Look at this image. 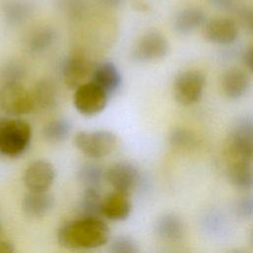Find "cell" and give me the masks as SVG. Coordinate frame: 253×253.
I'll return each instance as SVG.
<instances>
[{"label": "cell", "mask_w": 253, "mask_h": 253, "mask_svg": "<svg viewBox=\"0 0 253 253\" xmlns=\"http://www.w3.org/2000/svg\"><path fill=\"white\" fill-rule=\"evenodd\" d=\"M58 244L70 250L95 249L110 239V229L101 217L78 216L63 223L56 234Z\"/></svg>", "instance_id": "1"}, {"label": "cell", "mask_w": 253, "mask_h": 253, "mask_svg": "<svg viewBox=\"0 0 253 253\" xmlns=\"http://www.w3.org/2000/svg\"><path fill=\"white\" fill-rule=\"evenodd\" d=\"M32 128L21 119H7L0 122V154L7 157L21 156L29 147Z\"/></svg>", "instance_id": "2"}, {"label": "cell", "mask_w": 253, "mask_h": 253, "mask_svg": "<svg viewBox=\"0 0 253 253\" xmlns=\"http://www.w3.org/2000/svg\"><path fill=\"white\" fill-rule=\"evenodd\" d=\"M32 91L21 81H8L0 87V110L13 117L30 114L35 110Z\"/></svg>", "instance_id": "3"}, {"label": "cell", "mask_w": 253, "mask_h": 253, "mask_svg": "<svg viewBox=\"0 0 253 253\" xmlns=\"http://www.w3.org/2000/svg\"><path fill=\"white\" fill-rule=\"evenodd\" d=\"M118 139L110 130L79 131L74 137L76 148L89 158L97 159L110 155L117 147Z\"/></svg>", "instance_id": "4"}, {"label": "cell", "mask_w": 253, "mask_h": 253, "mask_svg": "<svg viewBox=\"0 0 253 253\" xmlns=\"http://www.w3.org/2000/svg\"><path fill=\"white\" fill-rule=\"evenodd\" d=\"M109 95L93 81H87L74 90L73 105L83 116L92 117L106 108Z\"/></svg>", "instance_id": "5"}, {"label": "cell", "mask_w": 253, "mask_h": 253, "mask_svg": "<svg viewBox=\"0 0 253 253\" xmlns=\"http://www.w3.org/2000/svg\"><path fill=\"white\" fill-rule=\"evenodd\" d=\"M228 148L236 160H253V117L238 119L229 134Z\"/></svg>", "instance_id": "6"}, {"label": "cell", "mask_w": 253, "mask_h": 253, "mask_svg": "<svg viewBox=\"0 0 253 253\" xmlns=\"http://www.w3.org/2000/svg\"><path fill=\"white\" fill-rule=\"evenodd\" d=\"M205 83V75L199 70L181 72L173 84L175 100L182 106L194 105L201 99Z\"/></svg>", "instance_id": "7"}, {"label": "cell", "mask_w": 253, "mask_h": 253, "mask_svg": "<svg viewBox=\"0 0 253 253\" xmlns=\"http://www.w3.org/2000/svg\"><path fill=\"white\" fill-rule=\"evenodd\" d=\"M169 51L167 39L157 31H150L139 38L132 49V57L139 62L162 59Z\"/></svg>", "instance_id": "8"}, {"label": "cell", "mask_w": 253, "mask_h": 253, "mask_svg": "<svg viewBox=\"0 0 253 253\" xmlns=\"http://www.w3.org/2000/svg\"><path fill=\"white\" fill-rule=\"evenodd\" d=\"M95 65L83 54L69 55L62 64L61 75L63 82L69 89L75 90L80 85L91 79Z\"/></svg>", "instance_id": "9"}, {"label": "cell", "mask_w": 253, "mask_h": 253, "mask_svg": "<svg viewBox=\"0 0 253 253\" xmlns=\"http://www.w3.org/2000/svg\"><path fill=\"white\" fill-rule=\"evenodd\" d=\"M53 165L46 160H36L28 165L23 174V183L29 191H48L55 180Z\"/></svg>", "instance_id": "10"}, {"label": "cell", "mask_w": 253, "mask_h": 253, "mask_svg": "<svg viewBox=\"0 0 253 253\" xmlns=\"http://www.w3.org/2000/svg\"><path fill=\"white\" fill-rule=\"evenodd\" d=\"M105 179L114 190L130 194L138 184L139 172L129 162H118L106 169Z\"/></svg>", "instance_id": "11"}, {"label": "cell", "mask_w": 253, "mask_h": 253, "mask_svg": "<svg viewBox=\"0 0 253 253\" xmlns=\"http://www.w3.org/2000/svg\"><path fill=\"white\" fill-rule=\"evenodd\" d=\"M203 36L211 43L229 44L236 40L238 28L235 21L230 18L215 17L205 22Z\"/></svg>", "instance_id": "12"}, {"label": "cell", "mask_w": 253, "mask_h": 253, "mask_svg": "<svg viewBox=\"0 0 253 253\" xmlns=\"http://www.w3.org/2000/svg\"><path fill=\"white\" fill-rule=\"evenodd\" d=\"M131 212V201L129 194L113 190L102 200V215L103 217L121 221L126 219Z\"/></svg>", "instance_id": "13"}, {"label": "cell", "mask_w": 253, "mask_h": 253, "mask_svg": "<svg viewBox=\"0 0 253 253\" xmlns=\"http://www.w3.org/2000/svg\"><path fill=\"white\" fill-rule=\"evenodd\" d=\"M54 206V198L47 191H29L23 198V212L32 219L45 216Z\"/></svg>", "instance_id": "14"}, {"label": "cell", "mask_w": 253, "mask_h": 253, "mask_svg": "<svg viewBox=\"0 0 253 253\" xmlns=\"http://www.w3.org/2000/svg\"><path fill=\"white\" fill-rule=\"evenodd\" d=\"M90 80L102 88L110 97L121 87L123 77L114 62L105 61L95 65Z\"/></svg>", "instance_id": "15"}, {"label": "cell", "mask_w": 253, "mask_h": 253, "mask_svg": "<svg viewBox=\"0 0 253 253\" xmlns=\"http://www.w3.org/2000/svg\"><path fill=\"white\" fill-rule=\"evenodd\" d=\"M206 14L201 7L189 6L181 9L174 17L173 28L181 35H188L204 26Z\"/></svg>", "instance_id": "16"}, {"label": "cell", "mask_w": 253, "mask_h": 253, "mask_svg": "<svg viewBox=\"0 0 253 253\" xmlns=\"http://www.w3.org/2000/svg\"><path fill=\"white\" fill-rule=\"evenodd\" d=\"M154 232L164 241L176 242L184 236L185 224L178 214L164 213L155 221Z\"/></svg>", "instance_id": "17"}, {"label": "cell", "mask_w": 253, "mask_h": 253, "mask_svg": "<svg viewBox=\"0 0 253 253\" xmlns=\"http://www.w3.org/2000/svg\"><path fill=\"white\" fill-rule=\"evenodd\" d=\"M249 86L250 80L248 75L239 68H231L222 76V91L225 96L230 99L242 97L249 89Z\"/></svg>", "instance_id": "18"}, {"label": "cell", "mask_w": 253, "mask_h": 253, "mask_svg": "<svg viewBox=\"0 0 253 253\" xmlns=\"http://www.w3.org/2000/svg\"><path fill=\"white\" fill-rule=\"evenodd\" d=\"M35 108L48 111L53 110L58 103V93L55 84L48 79H41L32 90Z\"/></svg>", "instance_id": "19"}, {"label": "cell", "mask_w": 253, "mask_h": 253, "mask_svg": "<svg viewBox=\"0 0 253 253\" xmlns=\"http://www.w3.org/2000/svg\"><path fill=\"white\" fill-rule=\"evenodd\" d=\"M228 180L235 188L243 191L253 189L252 161L235 160L230 164L227 172Z\"/></svg>", "instance_id": "20"}, {"label": "cell", "mask_w": 253, "mask_h": 253, "mask_svg": "<svg viewBox=\"0 0 253 253\" xmlns=\"http://www.w3.org/2000/svg\"><path fill=\"white\" fill-rule=\"evenodd\" d=\"M56 41V32L51 27H42L34 31L28 39L27 49L37 55L46 51Z\"/></svg>", "instance_id": "21"}, {"label": "cell", "mask_w": 253, "mask_h": 253, "mask_svg": "<svg viewBox=\"0 0 253 253\" xmlns=\"http://www.w3.org/2000/svg\"><path fill=\"white\" fill-rule=\"evenodd\" d=\"M102 196L100 190L83 189L78 203L79 216L103 217L102 215Z\"/></svg>", "instance_id": "22"}, {"label": "cell", "mask_w": 253, "mask_h": 253, "mask_svg": "<svg viewBox=\"0 0 253 253\" xmlns=\"http://www.w3.org/2000/svg\"><path fill=\"white\" fill-rule=\"evenodd\" d=\"M106 170L99 164L88 162L83 164L77 174V179L83 189L100 190L105 179Z\"/></svg>", "instance_id": "23"}, {"label": "cell", "mask_w": 253, "mask_h": 253, "mask_svg": "<svg viewBox=\"0 0 253 253\" xmlns=\"http://www.w3.org/2000/svg\"><path fill=\"white\" fill-rule=\"evenodd\" d=\"M2 13L6 22L11 25H19L26 22L33 13L29 3L21 0H11L3 5Z\"/></svg>", "instance_id": "24"}, {"label": "cell", "mask_w": 253, "mask_h": 253, "mask_svg": "<svg viewBox=\"0 0 253 253\" xmlns=\"http://www.w3.org/2000/svg\"><path fill=\"white\" fill-rule=\"evenodd\" d=\"M71 132V124L66 119H56L48 122L42 128L44 139L50 143H59L67 139Z\"/></svg>", "instance_id": "25"}, {"label": "cell", "mask_w": 253, "mask_h": 253, "mask_svg": "<svg viewBox=\"0 0 253 253\" xmlns=\"http://www.w3.org/2000/svg\"><path fill=\"white\" fill-rule=\"evenodd\" d=\"M169 144L178 150L192 151L199 146V139L196 134L184 127L173 128L169 134Z\"/></svg>", "instance_id": "26"}, {"label": "cell", "mask_w": 253, "mask_h": 253, "mask_svg": "<svg viewBox=\"0 0 253 253\" xmlns=\"http://www.w3.org/2000/svg\"><path fill=\"white\" fill-rule=\"evenodd\" d=\"M110 250L113 253H137L139 251L135 240L126 235L114 238L110 244Z\"/></svg>", "instance_id": "27"}, {"label": "cell", "mask_w": 253, "mask_h": 253, "mask_svg": "<svg viewBox=\"0 0 253 253\" xmlns=\"http://www.w3.org/2000/svg\"><path fill=\"white\" fill-rule=\"evenodd\" d=\"M236 213L244 219L253 218V194L242 197L235 206Z\"/></svg>", "instance_id": "28"}, {"label": "cell", "mask_w": 253, "mask_h": 253, "mask_svg": "<svg viewBox=\"0 0 253 253\" xmlns=\"http://www.w3.org/2000/svg\"><path fill=\"white\" fill-rule=\"evenodd\" d=\"M3 77L5 78V82L8 81H21L25 74V68L22 64L18 62H11L7 64L3 71Z\"/></svg>", "instance_id": "29"}, {"label": "cell", "mask_w": 253, "mask_h": 253, "mask_svg": "<svg viewBox=\"0 0 253 253\" xmlns=\"http://www.w3.org/2000/svg\"><path fill=\"white\" fill-rule=\"evenodd\" d=\"M237 13H238L240 21L243 23V25L251 33H253V8L243 7L241 9H238Z\"/></svg>", "instance_id": "30"}, {"label": "cell", "mask_w": 253, "mask_h": 253, "mask_svg": "<svg viewBox=\"0 0 253 253\" xmlns=\"http://www.w3.org/2000/svg\"><path fill=\"white\" fill-rule=\"evenodd\" d=\"M244 61L248 68L253 72V44L246 50L244 54Z\"/></svg>", "instance_id": "31"}, {"label": "cell", "mask_w": 253, "mask_h": 253, "mask_svg": "<svg viewBox=\"0 0 253 253\" xmlns=\"http://www.w3.org/2000/svg\"><path fill=\"white\" fill-rule=\"evenodd\" d=\"M212 3L221 9H230L233 5V0H212Z\"/></svg>", "instance_id": "32"}, {"label": "cell", "mask_w": 253, "mask_h": 253, "mask_svg": "<svg viewBox=\"0 0 253 253\" xmlns=\"http://www.w3.org/2000/svg\"><path fill=\"white\" fill-rule=\"evenodd\" d=\"M105 6H108V7H112V8H115V7H118L120 6L124 0H100Z\"/></svg>", "instance_id": "33"}, {"label": "cell", "mask_w": 253, "mask_h": 253, "mask_svg": "<svg viewBox=\"0 0 253 253\" xmlns=\"http://www.w3.org/2000/svg\"><path fill=\"white\" fill-rule=\"evenodd\" d=\"M249 240H250L251 245L253 246V227H252V229H251V231L249 233Z\"/></svg>", "instance_id": "34"}, {"label": "cell", "mask_w": 253, "mask_h": 253, "mask_svg": "<svg viewBox=\"0 0 253 253\" xmlns=\"http://www.w3.org/2000/svg\"><path fill=\"white\" fill-rule=\"evenodd\" d=\"M4 238V234H3V229H2V226L0 224V239Z\"/></svg>", "instance_id": "35"}]
</instances>
